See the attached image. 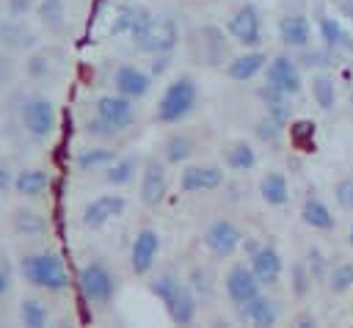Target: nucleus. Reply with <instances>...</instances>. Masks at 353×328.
<instances>
[{
    "mask_svg": "<svg viewBox=\"0 0 353 328\" xmlns=\"http://www.w3.org/2000/svg\"><path fill=\"white\" fill-rule=\"evenodd\" d=\"M149 292L165 306V314L174 325H190L199 311V295L174 273H160L149 281Z\"/></svg>",
    "mask_w": 353,
    "mask_h": 328,
    "instance_id": "f257e3e1",
    "label": "nucleus"
},
{
    "mask_svg": "<svg viewBox=\"0 0 353 328\" xmlns=\"http://www.w3.org/2000/svg\"><path fill=\"white\" fill-rule=\"evenodd\" d=\"M196 102H199V83L190 74H179L163 88L157 107H154V121L179 124L193 113Z\"/></svg>",
    "mask_w": 353,
    "mask_h": 328,
    "instance_id": "f03ea898",
    "label": "nucleus"
},
{
    "mask_svg": "<svg viewBox=\"0 0 353 328\" xmlns=\"http://www.w3.org/2000/svg\"><path fill=\"white\" fill-rule=\"evenodd\" d=\"M19 273L30 287L47 292H63L69 287V273L55 254H25L19 259Z\"/></svg>",
    "mask_w": 353,
    "mask_h": 328,
    "instance_id": "7ed1b4c3",
    "label": "nucleus"
},
{
    "mask_svg": "<svg viewBox=\"0 0 353 328\" xmlns=\"http://www.w3.org/2000/svg\"><path fill=\"white\" fill-rule=\"evenodd\" d=\"M19 124L22 130L36 138V141H44L47 135L55 132L58 127V110H55V102L44 94H33V96H25L22 105H19Z\"/></svg>",
    "mask_w": 353,
    "mask_h": 328,
    "instance_id": "20e7f679",
    "label": "nucleus"
},
{
    "mask_svg": "<svg viewBox=\"0 0 353 328\" xmlns=\"http://www.w3.org/2000/svg\"><path fill=\"white\" fill-rule=\"evenodd\" d=\"M77 287H80V295L85 298V303L91 306H108L116 295V276L110 273V267L99 259L88 262L80 267L77 273Z\"/></svg>",
    "mask_w": 353,
    "mask_h": 328,
    "instance_id": "39448f33",
    "label": "nucleus"
},
{
    "mask_svg": "<svg viewBox=\"0 0 353 328\" xmlns=\"http://www.w3.org/2000/svg\"><path fill=\"white\" fill-rule=\"evenodd\" d=\"M132 44H135L141 52H146V55L174 52V47L179 44V28L174 25L171 17L154 14V17L149 19V25H146L138 36H132Z\"/></svg>",
    "mask_w": 353,
    "mask_h": 328,
    "instance_id": "423d86ee",
    "label": "nucleus"
},
{
    "mask_svg": "<svg viewBox=\"0 0 353 328\" xmlns=\"http://www.w3.org/2000/svg\"><path fill=\"white\" fill-rule=\"evenodd\" d=\"M226 33L245 50H256L262 44V17L259 8L248 0L234 8V14L226 19Z\"/></svg>",
    "mask_w": 353,
    "mask_h": 328,
    "instance_id": "0eeeda50",
    "label": "nucleus"
},
{
    "mask_svg": "<svg viewBox=\"0 0 353 328\" xmlns=\"http://www.w3.org/2000/svg\"><path fill=\"white\" fill-rule=\"evenodd\" d=\"M201 243L215 259H229L243 243V229L229 218H215L212 223H207Z\"/></svg>",
    "mask_w": 353,
    "mask_h": 328,
    "instance_id": "6e6552de",
    "label": "nucleus"
},
{
    "mask_svg": "<svg viewBox=\"0 0 353 328\" xmlns=\"http://www.w3.org/2000/svg\"><path fill=\"white\" fill-rule=\"evenodd\" d=\"M168 163L157 160V157H146L143 168H141V187H138V198L143 207H157L165 193H168Z\"/></svg>",
    "mask_w": 353,
    "mask_h": 328,
    "instance_id": "1a4fd4ad",
    "label": "nucleus"
},
{
    "mask_svg": "<svg viewBox=\"0 0 353 328\" xmlns=\"http://www.w3.org/2000/svg\"><path fill=\"white\" fill-rule=\"evenodd\" d=\"M265 83H270L273 88L298 96L303 91V74H301V63L290 55H273L265 66Z\"/></svg>",
    "mask_w": 353,
    "mask_h": 328,
    "instance_id": "9d476101",
    "label": "nucleus"
},
{
    "mask_svg": "<svg viewBox=\"0 0 353 328\" xmlns=\"http://www.w3.org/2000/svg\"><path fill=\"white\" fill-rule=\"evenodd\" d=\"M223 292L234 306H240L262 292V281L256 278L248 262H234L223 276Z\"/></svg>",
    "mask_w": 353,
    "mask_h": 328,
    "instance_id": "9b49d317",
    "label": "nucleus"
},
{
    "mask_svg": "<svg viewBox=\"0 0 353 328\" xmlns=\"http://www.w3.org/2000/svg\"><path fill=\"white\" fill-rule=\"evenodd\" d=\"M127 209V198L121 193H102L91 201H85L83 212H80V221L85 229H102L105 223L121 218Z\"/></svg>",
    "mask_w": 353,
    "mask_h": 328,
    "instance_id": "f8f14e48",
    "label": "nucleus"
},
{
    "mask_svg": "<svg viewBox=\"0 0 353 328\" xmlns=\"http://www.w3.org/2000/svg\"><path fill=\"white\" fill-rule=\"evenodd\" d=\"M157 254H160V234L157 229L152 226H143L135 232V240L130 245V267L135 276H146L154 262H157Z\"/></svg>",
    "mask_w": 353,
    "mask_h": 328,
    "instance_id": "ddd939ff",
    "label": "nucleus"
},
{
    "mask_svg": "<svg viewBox=\"0 0 353 328\" xmlns=\"http://www.w3.org/2000/svg\"><path fill=\"white\" fill-rule=\"evenodd\" d=\"M97 119H102L108 127H113L116 132L127 130L132 121H135V107H132V99L124 96V94H102L97 99Z\"/></svg>",
    "mask_w": 353,
    "mask_h": 328,
    "instance_id": "4468645a",
    "label": "nucleus"
},
{
    "mask_svg": "<svg viewBox=\"0 0 353 328\" xmlns=\"http://www.w3.org/2000/svg\"><path fill=\"white\" fill-rule=\"evenodd\" d=\"M223 185V168L212 165V163H201V165H185L182 176H179V190L188 196L196 193H212Z\"/></svg>",
    "mask_w": 353,
    "mask_h": 328,
    "instance_id": "2eb2a0df",
    "label": "nucleus"
},
{
    "mask_svg": "<svg viewBox=\"0 0 353 328\" xmlns=\"http://www.w3.org/2000/svg\"><path fill=\"white\" fill-rule=\"evenodd\" d=\"M251 270L256 273V278L262 281V287H276L281 281L284 273V256L279 254V248L273 243H262L251 256H248Z\"/></svg>",
    "mask_w": 353,
    "mask_h": 328,
    "instance_id": "dca6fc26",
    "label": "nucleus"
},
{
    "mask_svg": "<svg viewBox=\"0 0 353 328\" xmlns=\"http://www.w3.org/2000/svg\"><path fill=\"white\" fill-rule=\"evenodd\" d=\"M154 14L146 8V6H141V3H119V8H116V14H113V22H110V33L113 36H138L146 25H149V19H152Z\"/></svg>",
    "mask_w": 353,
    "mask_h": 328,
    "instance_id": "f3484780",
    "label": "nucleus"
},
{
    "mask_svg": "<svg viewBox=\"0 0 353 328\" xmlns=\"http://www.w3.org/2000/svg\"><path fill=\"white\" fill-rule=\"evenodd\" d=\"M152 80L154 74L152 72H143L141 66H132V63H121L116 72H113V88L124 96H130L132 102L135 99H143L149 91H152Z\"/></svg>",
    "mask_w": 353,
    "mask_h": 328,
    "instance_id": "a211bd4d",
    "label": "nucleus"
},
{
    "mask_svg": "<svg viewBox=\"0 0 353 328\" xmlns=\"http://www.w3.org/2000/svg\"><path fill=\"white\" fill-rule=\"evenodd\" d=\"M279 41L290 50H303L312 44V22L301 11H290L279 19Z\"/></svg>",
    "mask_w": 353,
    "mask_h": 328,
    "instance_id": "6ab92c4d",
    "label": "nucleus"
},
{
    "mask_svg": "<svg viewBox=\"0 0 353 328\" xmlns=\"http://www.w3.org/2000/svg\"><path fill=\"white\" fill-rule=\"evenodd\" d=\"M301 221L312 232H334L336 229V218H334L331 207L314 190H309L303 196V201H301Z\"/></svg>",
    "mask_w": 353,
    "mask_h": 328,
    "instance_id": "aec40b11",
    "label": "nucleus"
},
{
    "mask_svg": "<svg viewBox=\"0 0 353 328\" xmlns=\"http://www.w3.org/2000/svg\"><path fill=\"white\" fill-rule=\"evenodd\" d=\"M234 309H237V320L245 322V325H276L279 322V306H276V300L268 298V295H262V292L256 298L234 306Z\"/></svg>",
    "mask_w": 353,
    "mask_h": 328,
    "instance_id": "412c9836",
    "label": "nucleus"
},
{
    "mask_svg": "<svg viewBox=\"0 0 353 328\" xmlns=\"http://www.w3.org/2000/svg\"><path fill=\"white\" fill-rule=\"evenodd\" d=\"M265 66H268V52H262L259 47L256 50H245V52L234 55L226 63V77L234 80V83H248L256 74H262Z\"/></svg>",
    "mask_w": 353,
    "mask_h": 328,
    "instance_id": "4be33fe9",
    "label": "nucleus"
},
{
    "mask_svg": "<svg viewBox=\"0 0 353 328\" xmlns=\"http://www.w3.org/2000/svg\"><path fill=\"white\" fill-rule=\"evenodd\" d=\"M317 33H320V39H323V44H325L328 50H334V52H339V50L353 52V39H350V33L342 28V22H339L336 17L325 14L323 8L317 11Z\"/></svg>",
    "mask_w": 353,
    "mask_h": 328,
    "instance_id": "5701e85b",
    "label": "nucleus"
},
{
    "mask_svg": "<svg viewBox=\"0 0 353 328\" xmlns=\"http://www.w3.org/2000/svg\"><path fill=\"white\" fill-rule=\"evenodd\" d=\"M256 96H259V102L265 105V113H270L276 121H281L284 127L290 124V119H292V105H290V94H284V91H279V88H273L270 83H262L259 88H256Z\"/></svg>",
    "mask_w": 353,
    "mask_h": 328,
    "instance_id": "b1692460",
    "label": "nucleus"
},
{
    "mask_svg": "<svg viewBox=\"0 0 353 328\" xmlns=\"http://www.w3.org/2000/svg\"><path fill=\"white\" fill-rule=\"evenodd\" d=\"M143 168V157L141 154H124V157H116L108 168H105V182L113 185V187H121V185H130L135 179V174H141Z\"/></svg>",
    "mask_w": 353,
    "mask_h": 328,
    "instance_id": "393cba45",
    "label": "nucleus"
},
{
    "mask_svg": "<svg viewBox=\"0 0 353 328\" xmlns=\"http://www.w3.org/2000/svg\"><path fill=\"white\" fill-rule=\"evenodd\" d=\"M259 198L268 207H284L290 201V182L281 171H268L259 179Z\"/></svg>",
    "mask_w": 353,
    "mask_h": 328,
    "instance_id": "a878e982",
    "label": "nucleus"
},
{
    "mask_svg": "<svg viewBox=\"0 0 353 328\" xmlns=\"http://www.w3.org/2000/svg\"><path fill=\"white\" fill-rule=\"evenodd\" d=\"M256 149L248 143V141H232L229 146H226V154H223V163H226V168L229 171H234V174H245V171H254L256 168Z\"/></svg>",
    "mask_w": 353,
    "mask_h": 328,
    "instance_id": "bb28decb",
    "label": "nucleus"
},
{
    "mask_svg": "<svg viewBox=\"0 0 353 328\" xmlns=\"http://www.w3.org/2000/svg\"><path fill=\"white\" fill-rule=\"evenodd\" d=\"M0 44L8 50H25L36 44V36L25 22H19V17H11L0 22Z\"/></svg>",
    "mask_w": 353,
    "mask_h": 328,
    "instance_id": "cd10ccee",
    "label": "nucleus"
},
{
    "mask_svg": "<svg viewBox=\"0 0 353 328\" xmlns=\"http://www.w3.org/2000/svg\"><path fill=\"white\" fill-rule=\"evenodd\" d=\"M47 187H50V174L41 171V168H22V171L14 176V190H17L19 196L36 198V196H41Z\"/></svg>",
    "mask_w": 353,
    "mask_h": 328,
    "instance_id": "c85d7f7f",
    "label": "nucleus"
},
{
    "mask_svg": "<svg viewBox=\"0 0 353 328\" xmlns=\"http://www.w3.org/2000/svg\"><path fill=\"white\" fill-rule=\"evenodd\" d=\"M11 229L22 237H41V234H47V221L36 209H22L19 207L11 215Z\"/></svg>",
    "mask_w": 353,
    "mask_h": 328,
    "instance_id": "c756f323",
    "label": "nucleus"
},
{
    "mask_svg": "<svg viewBox=\"0 0 353 328\" xmlns=\"http://www.w3.org/2000/svg\"><path fill=\"white\" fill-rule=\"evenodd\" d=\"M312 99L320 110H334L336 107V85L328 72H314L312 74Z\"/></svg>",
    "mask_w": 353,
    "mask_h": 328,
    "instance_id": "7c9ffc66",
    "label": "nucleus"
},
{
    "mask_svg": "<svg viewBox=\"0 0 353 328\" xmlns=\"http://www.w3.org/2000/svg\"><path fill=\"white\" fill-rule=\"evenodd\" d=\"M119 154H116V149H108V146H88V149H83L77 157H74V165L80 168V171H105L113 160H116Z\"/></svg>",
    "mask_w": 353,
    "mask_h": 328,
    "instance_id": "2f4dec72",
    "label": "nucleus"
},
{
    "mask_svg": "<svg viewBox=\"0 0 353 328\" xmlns=\"http://www.w3.org/2000/svg\"><path fill=\"white\" fill-rule=\"evenodd\" d=\"M193 149H196V146H193V141H190L188 135L174 132V135H168L165 143H163V160H165L168 165H182V163L190 160Z\"/></svg>",
    "mask_w": 353,
    "mask_h": 328,
    "instance_id": "473e14b6",
    "label": "nucleus"
},
{
    "mask_svg": "<svg viewBox=\"0 0 353 328\" xmlns=\"http://www.w3.org/2000/svg\"><path fill=\"white\" fill-rule=\"evenodd\" d=\"M39 22L47 30L61 33L66 25V3L63 0H39Z\"/></svg>",
    "mask_w": 353,
    "mask_h": 328,
    "instance_id": "72a5a7b5",
    "label": "nucleus"
},
{
    "mask_svg": "<svg viewBox=\"0 0 353 328\" xmlns=\"http://www.w3.org/2000/svg\"><path fill=\"white\" fill-rule=\"evenodd\" d=\"M19 320L28 328H41L50 322V309L39 298H25V300H19Z\"/></svg>",
    "mask_w": 353,
    "mask_h": 328,
    "instance_id": "f704fd0d",
    "label": "nucleus"
},
{
    "mask_svg": "<svg viewBox=\"0 0 353 328\" xmlns=\"http://www.w3.org/2000/svg\"><path fill=\"white\" fill-rule=\"evenodd\" d=\"M328 289L334 295H345L350 287H353V262H339L328 270Z\"/></svg>",
    "mask_w": 353,
    "mask_h": 328,
    "instance_id": "c9c22d12",
    "label": "nucleus"
},
{
    "mask_svg": "<svg viewBox=\"0 0 353 328\" xmlns=\"http://www.w3.org/2000/svg\"><path fill=\"white\" fill-rule=\"evenodd\" d=\"M298 63H301V69H325L334 63V50H328L325 44L320 50L303 47V50H298Z\"/></svg>",
    "mask_w": 353,
    "mask_h": 328,
    "instance_id": "e433bc0d",
    "label": "nucleus"
},
{
    "mask_svg": "<svg viewBox=\"0 0 353 328\" xmlns=\"http://www.w3.org/2000/svg\"><path fill=\"white\" fill-rule=\"evenodd\" d=\"M312 284H314V278H312L309 265L306 262H295L290 267V289H292V295L295 298H306L309 289H312Z\"/></svg>",
    "mask_w": 353,
    "mask_h": 328,
    "instance_id": "4c0bfd02",
    "label": "nucleus"
},
{
    "mask_svg": "<svg viewBox=\"0 0 353 328\" xmlns=\"http://www.w3.org/2000/svg\"><path fill=\"white\" fill-rule=\"evenodd\" d=\"M254 132H256V138H259L262 143H276V141L284 135V124L276 121L270 113H262V116L256 119V124H254Z\"/></svg>",
    "mask_w": 353,
    "mask_h": 328,
    "instance_id": "58836bf2",
    "label": "nucleus"
},
{
    "mask_svg": "<svg viewBox=\"0 0 353 328\" xmlns=\"http://www.w3.org/2000/svg\"><path fill=\"white\" fill-rule=\"evenodd\" d=\"M290 141L301 149V152H312L314 149V124L312 121H295L290 127Z\"/></svg>",
    "mask_w": 353,
    "mask_h": 328,
    "instance_id": "ea45409f",
    "label": "nucleus"
},
{
    "mask_svg": "<svg viewBox=\"0 0 353 328\" xmlns=\"http://www.w3.org/2000/svg\"><path fill=\"white\" fill-rule=\"evenodd\" d=\"M334 201L342 209L353 212V174H345V176H339L334 182Z\"/></svg>",
    "mask_w": 353,
    "mask_h": 328,
    "instance_id": "a19ab883",
    "label": "nucleus"
},
{
    "mask_svg": "<svg viewBox=\"0 0 353 328\" xmlns=\"http://www.w3.org/2000/svg\"><path fill=\"white\" fill-rule=\"evenodd\" d=\"M306 265H309V270H312V278H314V281H325V278H328L331 265L325 262V254H323L317 245H312V248L306 251Z\"/></svg>",
    "mask_w": 353,
    "mask_h": 328,
    "instance_id": "79ce46f5",
    "label": "nucleus"
},
{
    "mask_svg": "<svg viewBox=\"0 0 353 328\" xmlns=\"http://www.w3.org/2000/svg\"><path fill=\"white\" fill-rule=\"evenodd\" d=\"M188 284L193 287V292L199 295H210L212 292V281H210V273L204 270V267H193L190 270V276H188Z\"/></svg>",
    "mask_w": 353,
    "mask_h": 328,
    "instance_id": "37998d69",
    "label": "nucleus"
},
{
    "mask_svg": "<svg viewBox=\"0 0 353 328\" xmlns=\"http://www.w3.org/2000/svg\"><path fill=\"white\" fill-rule=\"evenodd\" d=\"M28 74L30 77H47L50 74V55L47 52H39L28 61Z\"/></svg>",
    "mask_w": 353,
    "mask_h": 328,
    "instance_id": "c03bdc74",
    "label": "nucleus"
},
{
    "mask_svg": "<svg viewBox=\"0 0 353 328\" xmlns=\"http://www.w3.org/2000/svg\"><path fill=\"white\" fill-rule=\"evenodd\" d=\"M83 132H85V135H94V138H110V135H116V130L108 127V124H105L102 119H97V116L83 124Z\"/></svg>",
    "mask_w": 353,
    "mask_h": 328,
    "instance_id": "a18cd8bd",
    "label": "nucleus"
},
{
    "mask_svg": "<svg viewBox=\"0 0 353 328\" xmlns=\"http://www.w3.org/2000/svg\"><path fill=\"white\" fill-rule=\"evenodd\" d=\"M168 66H171V52H157V55H152V69H149V72H152L154 77H160Z\"/></svg>",
    "mask_w": 353,
    "mask_h": 328,
    "instance_id": "49530a36",
    "label": "nucleus"
},
{
    "mask_svg": "<svg viewBox=\"0 0 353 328\" xmlns=\"http://www.w3.org/2000/svg\"><path fill=\"white\" fill-rule=\"evenodd\" d=\"M36 3H39V0H6V6H8V14H11V17H22V14H28Z\"/></svg>",
    "mask_w": 353,
    "mask_h": 328,
    "instance_id": "de8ad7c7",
    "label": "nucleus"
},
{
    "mask_svg": "<svg viewBox=\"0 0 353 328\" xmlns=\"http://www.w3.org/2000/svg\"><path fill=\"white\" fill-rule=\"evenodd\" d=\"M259 245H262V240H256V237H243L240 251H243V254H245V259H248V256H251V254H254Z\"/></svg>",
    "mask_w": 353,
    "mask_h": 328,
    "instance_id": "09e8293b",
    "label": "nucleus"
},
{
    "mask_svg": "<svg viewBox=\"0 0 353 328\" xmlns=\"http://www.w3.org/2000/svg\"><path fill=\"white\" fill-rule=\"evenodd\" d=\"M336 8H339V14L353 25V0H336Z\"/></svg>",
    "mask_w": 353,
    "mask_h": 328,
    "instance_id": "8fccbe9b",
    "label": "nucleus"
},
{
    "mask_svg": "<svg viewBox=\"0 0 353 328\" xmlns=\"http://www.w3.org/2000/svg\"><path fill=\"white\" fill-rule=\"evenodd\" d=\"M6 187H14V176L6 165H0V190H6Z\"/></svg>",
    "mask_w": 353,
    "mask_h": 328,
    "instance_id": "3c124183",
    "label": "nucleus"
},
{
    "mask_svg": "<svg viewBox=\"0 0 353 328\" xmlns=\"http://www.w3.org/2000/svg\"><path fill=\"white\" fill-rule=\"evenodd\" d=\"M295 325L298 328H312V325H317V320H314V314H301V317H295Z\"/></svg>",
    "mask_w": 353,
    "mask_h": 328,
    "instance_id": "603ef678",
    "label": "nucleus"
},
{
    "mask_svg": "<svg viewBox=\"0 0 353 328\" xmlns=\"http://www.w3.org/2000/svg\"><path fill=\"white\" fill-rule=\"evenodd\" d=\"M8 287H11V281H8V273H6L3 267H0V298H3L6 292H8Z\"/></svg>",
    "mask_w": 353,
    "mask_h": 328,
    "instance_id": "864d4df0",
    "label": "nucleus"
},
{
    "mask_svg": "<svg viewBox=\"0 0 353 328\" xmlns=\"http://www.w3.org/2000/svg\"><path fill=\"white\" fill-rule=\"evenodd\" d=\"M347 245H350V251H353V223H350V229H347Z\"/></svg>",
    "mask_w": 353,
    "mask_h": 328,
    "instance_id": "5fc2aeb1",
    "label": "nucleus"
},
{
    "mask_svg": "<svg viewBox=\"0 0 353 328\" xmlns=\"http://www.w3.org/2000/svg\"><path fill=\"white\" fill-rule=\"evenodd\" d=\"M350 69H353V52H350Z\"/></svg>",
    "mask_w": 353,
    "mask_h": 328,
    "instance_id": "6e6d98bb",
    "label": "nucleus"
},
{
    "mask_svg": "<svg viewBox=\"0 0 353 328\" xmlns=\"http://www.w3.org/2000/svg\"><path fill=\"white\" fill-rule=\"evenodd\" d=\"M350 105H353V91H350Z\"/></svg>",
    "mask_w": 353,
    "mask_h": 328,
    "instance_id": "4d7b16f0",
    "label": "nucleus"
}]
</instances>
